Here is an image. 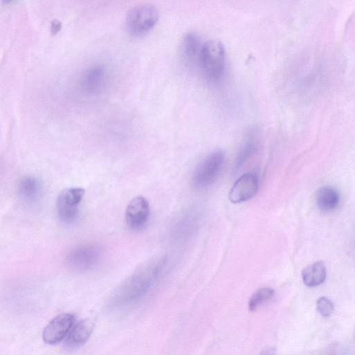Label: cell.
<instances>
[{"instance_id": "8fae6325", "label": "cell", "mask_w": 355, "mask_h": 355, "mask_svg": "<svg viewBox=\"0 0 355 355\" xmlns=\"http://www.w3.org/2000/svg\"><path fill=\"white\" fill-rule=\"evenodd\" d=\"M203 42L199 35L189 33L185 35L182 42V51L186 59L198 65Z\"/></svg>"}, {"instance_id": "5b68a950", "label": "cell", "mask_w": 355, "mask_h": 355, "mask_svg": "<svg viewBox=\"0 0 355 355\" xmlns=\"http://www.w3.org/2000/svg\"><path fill=\"white\" fill-rule=\"evenodd\" d=\"M224 162V154L221 151L210 154L197 167L193 183L197 188H206L218 177Z\"/></svg>"}, {"instance_id": "9c48e42d", "label": "cell", "mask_w": 355, "mask_h": 355, "mask_svg": "<svg viewBox=\"0 0 355 355\" xmlns=\"http://www.w3.org/2000/svg\"><path fill=\"white\" fill-rule=\"evenodd\" d=\"M150 214L149 203L146 198L137 197L129 203L125 213L127 225L132 229L143 228Z\"/></svg>"}, {"instance_id": "277c9868", "label": "cell", "mask_w": 355, "mask_h": 355, "mask_svg": "<svg viewBox=\"0 0 355 355\" xmlns=\"http://www.w3.org/2000/svg\"><path fill=\"white\" fill-rule=\"evenodd\" d=\"M102 249L97 244H83L71 250L66 262L71 268L77 271H86L97 266L102 257Z\"/></svg>"}, {"instance_id": "e0dca14e", "label": "cell", "mask_w": 355, "mask_h": 355, "mask_svg": "<svg viewBox=\"0 0 355 355\" xmlns=\"http://www.w3.org/2000/svg\"><path fill=\"white\" fill-rule=\"evenodd\" d=\"M274 290L269 287H263L257 290L248 301V309L255 311L262 304L270 300L274 295Z\"/></svg>"}, {"instance_id": "30bf717a", "label": "cell", "mask_w": 355, "mask_h": 355, "mask_svg": "<svg viewBox=\"0 0 355 355\" xmlns=\"http://www.w3.org/2000/svg\"><path fill=\"white\" fill-rule=\"evenodd\" d=\"M95 328V321L87 318L73 325L67 337L66 343L71 347L84 344L91 337Z\"/></svg>"}, {"instance_id": "2e32d148", "label": "cell", "mask_w": 355, "mask_h": 355, "mask_svg": "<svg viewBox=\"0 0 355 355\" xmlns=\"http://www.w3.org/2000/svg\"><path fill=\"white\" fill-rule=\"evenodd\" d=\"M19 188L21 196L28 201L36 200L42 191L40 182L33 176L24 178L19 183Z\"/></svg>"}, {"instance_id": "ffe728a7", "label": "cell", "mask_w": 355, "mask_h": 355, "mask_svg": "<svg viewBox=\"0 0 355 355\" xmlns=\"http://www.w3.org/2000/svg\"><path fill=\"white\" fill-rule=\"evenodd\" d=\"M13 1H14V0H3V3L4 5H8V4L11 3Z\"/></svg>"}, {"instance_id": "52a82bcc", "label": "cell", "mask_w": 355, "mask_h": 355, "mask_svg": "<svg viewBox=\"0 0 355 355\" xmlns=\"http://www.w3.org/2000/svg\"><path fill=\"white\" fill-rule=\"evenodd\" d=\"M75 319V316L71 313H62L55 317L43 331L44 340L50 345L60 343L69 335Z\"/></svg>"}, {"instance_id": "8992f818", "label": "cell", "mask_w": 355, "mask_h": 355, "mask_svg": "<svg viewBox=\"0 0 355 355\" xmlns=\"http://www.w3.org/2000/svg\"><path fill=\"white\" fill-rule=\"evenodd\" d=\"M84 194L85 190L80 188H68L60 194L57 199V212L62 221L71 223L76 220Z\"/></svg>"}, {"instance_id": "9a60e30c", "label": "cell", "mask_w": 355, "mask_h": 355, "mask_svg": "<svg viewBox=\"0 0 355 355\" xmlns=\"http://www.w3.org/2000/svg\"><path fill=\"white\" fill-rule=\"evenodd\" d=\"M257 150V143L253 136H248L244 141L237 156L235 163V170L237 171L255 154Z\"/></svg>"}, {"instance_id": "d6986e66", "label": "cell", "mask_w": 355, "mask_h": 355, "mask_svg": "<svg viewBox=\"0 0 355 355\" xmlns=\"http://www.w3.org/2000/svg\"><path fill=\"white\" fill-rule=\"evenodd\" d=\"M62 29V24L58 20L51 22V32L53 35H57Z\"/></svg>"}, {"instance_id": "5bb4252c", "label": "cell", "mask_w": 355, "mask_h": 355, "mask_svg": "<svg viewBox=\"0 0 355 355\" xmlns=\"http://www.w3.org/2000/svg\"><path fill=\"white\" fill-rule=\"evenodd\" d=\"M106 79L105 69L100 66L92 67L84 75L82 83L84 88L89 91L100 90Z\"/></svg>"}, {"instance_id": "ba28073f", "label": "cell", "mask_w": 355, "mask_h": 355, "mask_svg": "<svg viewBox=\"0 0 355 355\" xmlns=\"http://www.w3.org/2000/svg\"><path fill=\"white\" fill-rule=\"evenodd\" d=\"M259 180L257 175L247 173L239 177L229 193V200L233 203H240L250 200L258 192Z\"/></svg>"}, {"instance_id": "ac0fdd59", "label": "cell", "mask_w": 355, "mask_h": 355, "mask_svg": "<svg viewBox=\"0 0 355 355\" xmlns=\"http://www.w3.org/2000/svg\"><path fill=\"white\" fill-rule=\"evenodd\" d=\"M318 311L324 317L329 316L334 311V304L326 297L320 298L316 303Z\"/></svg>"}, {"instance_id": "7c38bea8", "label": "cell", "mask_w": 355, "mask_h": 355, "mask_svg": "<svg viewBox=\"0 0 355 355\" xmlns=\"http://www.w3.org/2000/svg\"><path fill=\"white\" fill-rule=\"evenodd\" d=\"M316 201L318 208L323 212H331L339 204L340 195L334 188L326 186L320 188L316 195Z\"/></svg>"}, {"instance_id": "7a4b0ae2", "label": "cell", "mask_w": 355, "mask_h": 355, "mask_svg": "<svg viewBox=\"0 0 355 355\" xmlns=\"http://www.w3.org/2000/svg\"><path fill=\"white\" fill-rule=\"evenodd\" d=\"M198 66L211 80H218L224 75L226 66V51L224 44L215 39L203 43Z\"/></svg>"}, {"instance_id": "3957f363", "label": "cell", "mask_w": 355, "mask_h": 355, "mask_svg": "<svg viewBox=\"0 0 355 355\" xmlns=\"http://www.w3.org/2000/svg\"><path fill=\"white\" fill-rule=\"evenodd\" d=\"M159 18V11L154 6L140 5L128 12L125 19V28L132 35H143L155 28Z\"/></svg>"}, {"instance_id": "6da1fadb", "label": "cell", "mask_w": 355, "mask_h": 355, "mask_svg": "<svg viewBox=\"0 0 355 355\" xmlns=\"http://www.w3.org/2000/svg\"><path fill=\"white\" fill-rule=\"evenodd\" d=\"M165 262V257L156 256L139 266L117 289L112 306H127L142 298L158 279Z\"/></svg>"}, {"instance_id": "4fadbf2b", "label": "cell", "mask_w": 355, "mask_h": 355, "mask_svg": "<svg viewBox=\"0 0 355 355\" xmlns=\"http://www.w3.org/2000/svg\"><path fill=\"white\" fill-rule=\"evenodd\" d=\"M326 275V267L322 262L309 265L302 272L303 282L310 287L321 284L325 280Z\"/></svg>"}]
</instances>
